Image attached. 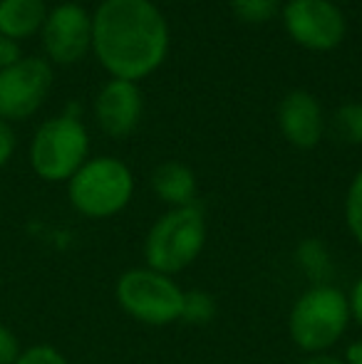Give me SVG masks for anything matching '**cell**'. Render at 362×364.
I'll use <instances>...</instances> for the list:
<instances>
[{"instance_id": "10", "label": "cell", "mask_w": 362, "mask_h": 364, "mask_svg": "<svg viewBox=\"0 0 362 364\" xmlns=\"http://www.w3.org/2000/svg\"><path fill=\"white\" fill-rule=\"evenodd\" d=\"M142 107H144V102H142V92L137 82L112 77L95 100L97 124L105 134L115 136V139L129 136L142 119Z\"/></svg>"}, {"instance_id": "12", "label": "cell", "mask_w": 362, "mask_h": 364, "mask_svg": "<svg viewBox=\"0 0 362 364\" xmlns=\"http://www.w3.org/2000/svg\"><path fill=\"white\" fill-rule=\"evenodd\" d=\"M45 18H48L45 0H0V35L15 43L38 35Z\"/></svg>"}, {"instance_id": "21", "label": "cell", "mask_w": 362, "mask_h": 364, "mask_svg": "<svg viewBox=\"0 0 362 364\" xmlns=\"http://www.w3.org/2000/svg\"><path fill=\"white\" fill-rule=\"evenodd\" d=\"M20 60H23V50H20V43H15V40L0 35V70L13 68V65L20 63Z\"/></svg>"}, {"instance_id": "16", "label": "cell", "mask_w": 362, "mask_h": 364, "mask_svg": "<svg viewBox=\"0 0 362 364\" xmlns=\"http://www.w3.org/2000/svg\"><path fill=\"white\" fill-rule=\"evenodd\" d=\"M216 317V300L203 290L183 292L181 320L188 325H208Z\"/></svg>"}, {"instance_id": "19", "label": "cell", "mask_w": 362, "mask_h": 364, "mask_svg": "<svg viewBox=\"0 0 362 364\" xmlns=\"http://www.w3.org/2000/svg\"><path fill=\"white\" fill-rule=\"evenodd\" d=\"M15 364H68V360H65L55 347L38 345V347H30V350L20 352Z\"/></svg>"}, {"instance_id": "1", "label": "cell", "mask_w": 362, "mask_h": 364, "mask_svg": "<svg viewBox=\"0 0 362 364\" xmlns=\"http://www.w3.org/2000/svg\"><path fill=\"white\" fill-rule=\"evenodd\" d=\"M92 50L115 80L139 82L166 60L169 25L151 0H102L92 13Z\"/></svg>"}, {"instance_id": "6", "label": "cell", "mask_w": 362, "mask_h": 364, "mask_svg": "<svg viewBox=\"0 0 362 364\" xmlns=\"http://www.w3.org/2000/svg\"><path fill=\"white\" fill-rule=\"evenodd\" d=\"M117 300L122 310L147 325H169L181 320L183 292L169 275L151 268L129 270L117 283Z\"/></svg>"}, {"instance_id": "23", "label": "cell", "mask_w": 362, "mask_h": 364, "mask_svg": "<svg viewBox=\"0 0 362 364\" xmlns=\"http://www.w3.org/2000/svg\"><path fill=\"white\" fill-rule=\"evenodd\" d=\"M350 312H353L355 320H358L360 327H362V278L355 283V288H353V297H350Z\"/></svg>"}, {"instance_id": "13", "label": "cell", "mask_w": 362, "mask_h": 364, "mask_svg": "<svg viewBox=\"0 0 362 364\" xmlns=\"http://www.w3.org/2000/svg\"><path fill=\"white\" fill-rule=\"evenodd\" d=\"M151 186L156 196L174 208L196 203V176L186 164L166 161L159 164L151 173Z\"/></svg>"}, {"instance_id": "11", "label": "cell", "mask_w": 362, "mask_h": 364, "mask_svg": "<svg viewBox=\"0 0 362 364\" xmlns=\"http://www.w3.org/2000/svg\"><path fill=\"white\" fill-rule=\"evenodd\" d=\"M278 127L298 149H313L323 136V109L310 92L295 90L278 105Z\"/></svg>"}, {"instance_id": "24", "label": "cell", "mask_w": 362, "mask_h": 364, "mask_svg": "<svg viewBox=\"0 0 362 364\" xmlns=\"http://www.w3.org/2000/svg\"><path fill=\"white\" fill-rule=\"evenodd\" d=\"M345 364H362V340L353 342L345 352Z\"/></svg>"}, {"instance_id": "14", "label": "cell", "mask_w": 362, "mask_h": 364, "mask_svg": "<svg viewBox=\"0 0 362 364\" xmlns=\"http://www.w3.org/2000/svg\"><path fill=\"white\" fill-rule=\"evenodd\" d=\"M295 260H298L300 270L313 280L315 285H330L333 278V258H330L328 248H325L323 240L308 238L298 245L295 250Z\"/></svg>"}, {"instance_id": "22", "label": "cell", "mask_w": 362, "mask_h": 364, "mask_svg": "<svg viewBox=\"0 0 362 364\" xmlns=\"http://www.w3.org/2000/svg\"><path fill=\"white\" fill-rule=\"evenodd\" d=\"M13 151H15V132L8 122L0 119V168L10 161Z\"/></svg>"}, {"instance_id": "17", "label": "cell", "mask_w": 362, "mask_h": 364, "mask_svg": "<svg viewBox=\"0 0 362 364\" xmlns=\"http://www.w3.org/2000/svg\"><path fill=\"white\" fill-rule=\"evenodd\" d=\"M231 10L241 23L261 25L278 13V0H231Z\"/></svg>"}, {"instance_id": "4", "label": "cell", "mask_w": 362, "mask_h": 364, "mask_svg": "<svg viewBox=\"0 0 362 364\" xmlns=\"http://www.w3.org/2000/svg\"><path fill=\"white\" fill-rule=\"evenodd\" d=\"M134 193V176L119 159H90L68 181L70 203L82 216L107 218L119 213Z\"/></svg>"}, {"instance_id": "7", "label": "cell", "mask_w": 362, "mask_h": 364, "mask_svg": "<svg viewBox=\"0 0 362 364\" xmlns=\"http://www.w3.org/2000/svg\"><path fill=\"white\" fill-rule=\"evenodd\" d=\"M53 90V68L43 58H23L0 70V119L23 122L43 107Z\"/></svg>"}, {"instance_id": "2", "label": "cell", "mask_w": 362, "mask_h": 364, "mask_svg": "<svg viewBox=\"0 0 362 364\" xmlns=\"http://www.w3.org/2000/svg\"><path fill=\"white\" fill-rule=\"evenodd\" d=\"M350 300L333 285H313L290 310V337L300 350L323 355L348 330Z\"/></svg>"}, {"instance_id": "9", "label": "cell", "mask_w": 362, "mask_h": 364, "mask_svg": "<svg viewBox=\"0 0 362 364\" xmlns=\"http://www.w3.org/2000/svg\"><path fill=\"white\" fill-rule=\"evenodd\" d=\"M50 63L75 65L92 50V15L78 3L53 8L40 30Z\"/></svg>"}, {"instance_id": "8", "label": "cell", "mask_w": 362, "mask_h": 364, "mask_svg": "<svg viewBox=\"0 0 362 364\" xmlns=\"http://www.w3.org/2000/svg\"><path fill=\"white\" fill-rule=\"evenodd\" d=\"M288 35L305 50L328 53L345 38V15L333 0H288L283 10Z\"/></svg>"}, {"instance_id": "5", "label": "cell", "mask_w": 362, "mask_h": 364, "mask_svg": "<svg viewBox=\"0 0 362 364\" xmlns=\"http://www.w3.org/2000/svg\"><path fill=\"white\" fill-rule=\"evenodd\" d=\"M90 136L78 114H60L38 127L30 144L33 171L45 181H70L87 161Z\"/></svg>"}, {"instance_id": "15", "label": "cell", "mask_w": 362, "mask_h": 364, "mask_svg": "<svg viewBox=\"0 0 362 364\" xmlns=\"http://www.w3.org/2000/svg\"><path fill=\"white\" fill-rule=\"evenodd\" d=\"M333 129L340 141L345 144H362V105L353 102L335 112Z\"/></svg>"}, {"instance_id": "25", "label": "cell", "mask_w": 362, "mask_h": 364, "mask_svg": "<svg viewBox=\"0 0 362 364\" xmlns=\"http://www.w3.org/2000/svg\"><path fill=\"white\" fill-rule=\"evenodd\" d=\"M303 364H345V362L338 360V357H333V355H313L308 362H303Z\"/></svg>"}, {"instance_id": "20", "label": "cell", "mask_w": 362, "mask_h": 364, "mask_svg": "<svg viewBox=\"0 0 362 364\" xmlns=\"http://www.w3.org/2000/svg\"><path fill=\"white\" fill-rule=\"evenodd\" d=\"M20 357V342L5 325H0V364H15Z\"/></svg>"}, {"instance_id": "18", "label": "cell", "mask_w": 362, "mask_h": 364, "mask_svg": "<svg viewBox=\"0 0 362 364\" xmlns=\"http://www.w3.org/2000/svg\"><path fill=\"white\" fill-rule=\"evenodd\" d=\"M345 220H348L350 233L362 245V168L350 183L348 198H345Z\"/></svg>"}, {"instance_id": "3", "label": "cell", "mask_w": 362, "mask_h": 364, "mask_svg": "<svg viewBox=\"0 0 362 364\" xmlns=\"http://www.w3.org/2000/svg\"><path fill=\"white\" fill-rule=\"evenodd\" d=\"M206 240V218L201 206L171 208L154 225L144 243V255L151 270L161 275L181 273L198 258Z\"/></svg>"}]
</instances>
